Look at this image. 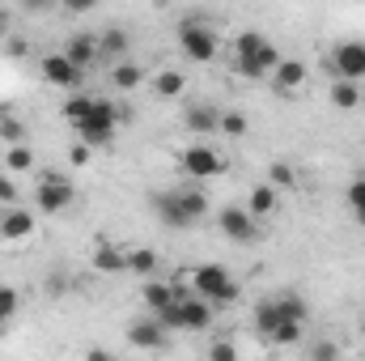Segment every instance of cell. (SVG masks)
<instances>
[{"label": "cell", "instance_id": "obj_21", "mask_svg": "<svg viewBox=\"0 0 365 361\" xmlns=\"http://www.w3.org/2000/svg\"><path fill=\"white\" fill-rule=\"evenodd\" d=\"M128 272L153 280V272H158V251H153V247H132V251H128Z\"/></svg>", "mask_w": 365, "mask_h": 361}, {"label": "cell", "instance_id": "obj_13", "mask_svg": "<svg viewBox=\"0 0 365 361\" xmlns=\"http://www.w3.org/2000/svg\"><path fill=\"white\" fill-rule=\"evenodd\" d=\"M166 327L153 319V315H145V319H136V323H128V345L132 349H162L166 345Z\"/></svg>", "mask_w": 365, "mask_h": 361}, {"label": "cell", "instance_id": "obj_14", "mask_svg": "<svg viewBox=\"0 0 365 361\" xmlns=\"http://www.w3.org/2000/svg\"><path fill=\"white\" fill-rule=\"evenodd\" d=\"M145 306H149V315H162V310H170L179 298H187L179 285H170V280H145Z\"/></svg>", "mask_w": 365, "mask_h": 361}, {"label": "cell", "instance_id": "obj_25", "mask_svg": "<svg viewBox=\"0 0 365 361\" xmlns=\"http://www.w3.org/2000/svg\"><path fill=\"white\" fill-rule=\"evenodd\" d=\"M276 310H280V319H293V323H306V302L297 298V293H280V298H272Z\"/></svg>", "mask_w": 365, "mask_h": 361}, {"label": "cell", "instance_id": "obj_20", "mask_svg": "<svg viewBox=\"0 0 365 361\" xmlns=\"http://www.w3.org/2000/svg\"><path fill=\"white\" fill-rule=\"evenodd\" d=\"M140 81H145V73H140L132 60H119V64L110 68V86H115L119 93H132L136 86H140Z\"/></svg>", "mask_w": 365, "mask_h": 361}, {"label": "cell", "instance_id": "obj_2", "mask_svg": "<svg viewBox=\"0 0 365 361\" xmlns=\"http://www.w3.org/2000/svg\"><path fill=\"white\" fill-rule=\"evenodd\" d=\"M73 128H77V141H81V145L106 149V145L115 141V132H119V106H115L110 98H98V93H93V106L86 111V119H77Z\"/></svg>", "mask_w": 365, "mask_h": 361}, {"label": "cell", "instance_id": "obj_18", "mask_svg": "<svg viewBox=\"0 0 365 361\" xmlns=\"http://www.w3.org/2000/svg\"><path fill=\"white\" fill-rule=\"evenodd\" d=\"M276 208H280V191H276L272 183L251 187V200H247V213H251V217H272Z\"/></svg>", "mask_w": 365, "mask_h": 361}, {"label": "cell", "instance_id": "obj_34", "mask_svg": "<svg viewBox=\"0 0 365 361\" xmlns=\"http://www.w3.org/2000/svg\"><path fill=\"white\" fill-rule=\"evenodd\" d=\"M208 361H238L234 340H212V345H208Z\"/></svg>", "mask_w": 365, "mask_h": 361}, {"label": "cell", "instance_id": "obj_32", "mask_svg": "<svg viewBox=\"0 0 365 361\" xmlns=\"http://www.w3.org/2000/svg\"><path fill=\"white\" fill-rule=\"evenodd\" d=\"M297 340H302V323H293V319H284L272 332V345H297Z\"/></svg>", "mask_w": 365, "mask_h": 361}, {"label": "cell", "instance_id": "obj_15", "mask_svg": "<svg viewBox=\"0 0 365 361\" xmlns=\"http://www.w3.org/2000/svg\"><path fill=\"white\" fill-rule=\"evenodd\" d=\"M64 60L86 73L93 60H98V39H93V34H73V39L64 43Z\"/></svg>", "mask_w": 365, "mask_h": 361}, {"label": "cell", "instance_id": "obj_8", "mask_svg": "<svg viewBox=\"0 0 365 361\" xmlns=\"http://www.w3.org/2000/svg\"><path fill=\"white\" fill-rule=\"evenodd\" d=\"M331 68H336V81H353V86H361L365 81V43L361 39L340 43L336 56H331Z\"/></svg>", "mask_w": 365, "mask_h": 361}, {"label": "cell", "instance_id": "obj_36", "mask_svg": "<svg viewBox=\"0 0 365 361\" xmlns=\"http://www.w3.org/2000/svg\"><path fill=\"white\" fill-rule=\"evenodd\" d=\"M0 204H4V208L17 204V183H13V175H0Z\"/></svg>", "mask_w": 365, "mask_h": 361}, {"label": "cell", "instance_id": "obj_6", "mask_svg": "<svg viewBox=\"0 0 365 361\" xmlns=\"http://www.w3.org/2000/svg\"><path fill=\"white\" fill-rule=\"evenodd\" d=\"M179 171L187 179H217V175H225V158L212 145L195 141V145H187L179 153Z\"/></svg>", "mask_w": 365, "mask_h": 361}, {"label": "cell", "instance_id": "obj_10", "mask_svg": "<svg viewBox=\"0 0 365 361\" xmlns=\"http://www.w3.org/2000/svg\"><path fill=\"white\" fill-rule=\"evenodd\" d=\"M30 234H34V213H30V208L13 204V208L0 213V238H4V243H26Z\"/></svg>", "mask_w": 365, "mask_h": 361}, {"label": "cell", "instance_id": "obj_31", "mask_svg": "<svg viewBox=\"0 0 365 361\" xmlns=\"http://www.w3.org/2000/svg\"><path fill=\"white\" fill-rule=\"evenodd\" d=\"M349 208H353V217L365 225V179L349 183Z\"/></svg>", "mask_w": 365, "mask_h": 361}, {"label": "cell", "instance_id": "obj_1", "mask_svg": "<svg viewBox=\"0 0 365 361\" xmlns=\"http://www.w3.org/2000/svg\"><path fill=\"white\" fill-rule=\"evenodd\" d=\"M234 56H238V73L242 77H272L276 68H280V51L272 47V39L259 34V30L238 34Z\"/></svg>", "mask_w": 365, "mask_h": 361}, {"label": "cell", "instance_id": "obj_37", "mask_svg": "<svg viewBox=\"0 0 365 361\" xmlns=\"http://www.w3.org/2000/svg\"><path fill=\"white\" fill-rule=\"evenodd\" d=\"M90 158H93V149L90 145H81V141L68 149V162H73V166H90Z\"/></svg>", "mask_w": 365, "mask_h": 361}, {"label": "cell", "instance_id": "obj_11", "mask_svg": "<svg viewBox=\"0 0 365 361\" xmlns=\"http://www.w3.org/2000/svg\"><path fill=\"white\" fill-rule=\"evenodd\" d=\"M43 77H47V86H56V90H77L81 86V68H73L68 60H64V51H56V56H47L43 60Z\"/></svg>", "mask_w": 365, "mask_h": 361}, {"label": "cell", "instance_id": "obj_7", "mask_svg": "<svg viewBox=\"0 0 365 361\" xmlns=\"http://www.w3.org/2000/svg\"><path fill=\"white\" fill-rule=\"evenodd\" d=\"M73 200H77V187H73V179H64V175H43V179H38L34 204H38L43 213H64Z\"/></svg>", "mask_w": 365, "mask_h": 361}, {"label": "cell", "instance_id": "obj_29", "mask_svg": "<svg viewBox=\"0 0 365 361\" xmlns=\"http://www.w3.org/2000/svg\"><path fill=\"white\" fill-rule=\"evenodd\" d=\"M268 183H272L276 191H280V187L289 191V187L297 183V175H293V166H284V162H272V166H268Z\"/></svg>", "mask_w": 365, "mask_h": 361}, {"label": "cell", "instance_id": "obj_28", "mask_svg": "<svg viewBox=\"0 0 365 361\" xmlns=\"http://www.w3.org/2000/svg\"><path fill=\"white\" fill-rule=\"evenodd\" d=\"M221 136H247V115H238V111H221V128H217Z\"/></svg>", "mask_w": 365, "mask_h": 361}, {"label": "cell", "instance_id": "obj_30", "mask_svg": "<svg viewBox=\"0 0 365 361\" xmlns=\"http://www.w3.org/2000/svg\"><path fill=\"white\" fill-rule=\"evenodd\" d=\"M93 106V93H77V98H68L64 102V115H68V123H77V119H86V111Z\"/></svg>", "mask_w": 365, "mask_h": 361}, {"label": "cell", "instance_id": "obj_3", "mask_svg": "<svg viewBox=\"0 0 365 361\" xmlns=\"http://www.w3.org/2000/svg\"><path fill=\"white\" fill-rule=\"evenodd\" d=\"M153 213L166 221V225H195L204 213H208V195L204 191H158L153 195Z\"/></svg>", "mask_w": 365, "mask_h": 361}, {"label": "cell", "instance_id": "obj_40", "mask_svg": "<svg viewBox=\"0 0 365 361\" xmlns=\"http://www.w3.org/2000/svg\"><path fill=\"white\" fill-rule=\"evenodd\" d=\"M361 336H365V319H361Z\"/></svg>", "mask_w": 365, "mask_h": 361}, {"label": "cell", "instance_id": "obj_12", "mask_svg": "<svg viewBox=\"0 0 365 361\" xmlns=\"http://www.w3.org/2000/svg\"><path fill=\"white\" fill-rule=\"evenodd\" d=\"M182 128H187L191 136H212V132L221 128V111L208 106V102H191V106L182 111Z\"/></svg>", "mask_w": 365, "mask_h": 361}, {"label": "cell", "instance_id": "obj_27", "mask_svg": "<svg viewBox=\"0 0 365 361\" xmlns=\"http://www.w3.org/2000/svg\"><path fill=\"white\" fill-rule=\"evenodd\" d=\"M98 51H106V56H123V51H128V34H123V30H102Z\"/></svg>", "mask_w": 365, "mask_h": 361}, {"label": "cell", "instance_id": "obj_24", "mask_svg": "<svg viewBox=\"0 0 365 361\" xmlns=\"http://www.w3.org/2000/svg\"><path fill=\"white\" fill-rule=\"evenodd\" d=\"M331 102H336L340 111H357V106H361V86H353V81H336V86H331Z\"/></svg>", "mask_w": 365, "mask_h": 361}, {"label": "cell", "instance_id": "obj_39", "mask_svg": "<svg viewBox=\"0 0 365 361\" xmlns=\"http://www.w3.org/2000/svg\"><path fill=\"white\" fill-rule=\"evenodd\" d=\"M4 323H9V319H4V315H0V327H4Z\"/></svg>", "mask_w": 365, "mask_h": 361}, {"label": "cell", "instance_id": "obj_9", "mask_svg": "<svg viewBox=\"0 0 365 361\" xmlns=\"http://www.w3.org/2000/svg\"><path fill=\"white\" fill-rule=\"evenodd\" d=\"M217 221H221V234L230 238V243H255L259 238V225H255V217L247 213V208H238V204H230V208H221L217 213Z\"/></svg>", "mask_w": 365, "mask_h": 361}, {"label": "cell", "instance_id": "obj_19", "mask_svg": "<svg viewBox=\"0 0 365 361\" xmlns=\"http://www.w3.org/2000/svg\"><path fill=\"white\" fill-rule=\"evenodd\" d=\"M153 93H158V98H182V93H187V73H182V68H158Z\"/></svg>", "mask_w": 365, "mask_h": 361}, {"label": "cell", "instance_id": "obj_38", "mask_svg": "<svg viewBox=\"0 0 365 361\" xmlns=\"http://www.w3.org/2000/svg\"><path fill=\"white\" fill-rule=\"evenodd\" d=\"M81 361H110V353H106V349H90Z\"/></svg>", "mask_w": 365, "mask_h": 361}, {"label": "cell", "instance_id": "obj_16", "mask_svg": "<svg viewBox=\"0 0 365 361\" xmlns=\"http://www.w3.org/2000/svg\"><path fill=\"white\" fill-rule=\"evenodd\" d=\"M93 272H106V276L128 272V251H119L110 238H102V243L93 247Z\"/></svg>", "mask_w": 365, "mask_h": 361}, {"label": "cell", "instance_id": "obj_5", "mask_svg": "<svg viewBox=\"0 0 365 361\" xmlns=\"http://www.w3.org/2000/svg\"><path fill=\"white\" fill-rule=\"evenodd\" d=\"M179 47L191 64H208V60H217L221 39H217V30L204 26V21H182L179 26Z\"/></svg>", "mask_w": 365, "mask_h": 361}, {"label": "cell", "instance_id": "obj_23", "mask_svg": "<svg viewBox=\"0 0 365 361\" xmlns=\"http://www.w3.org/2000/svg\"><path fill=\"white\" fill-rule=\"evenodd\" d=\"M0 136H4V145H9V149L26 141V123H21L17 115H9V106H0Z\"/></svg>", "mask_w": 365, "mask_h": 361}, {"label": "cell", "instance_id": "obj_35", "mask_svg": "<svg viewBox=\"0 0 365 361\" xmlns=\"http://www.w3.org/2000/svg\"><path fill=\"white\" fill-rule=\"evenodd\" d=\"M310 361H340V349H336L331 340H319V345L310 349Z\"/></svg>", "mask_w": 365, "mask_h": 361}, {"label": "cell", "instance_id": "obj_22", "mask_svg": "<svg viewBox=\"0 0 365 361\" xmlns=\"http://www.w3.org/2000/svg\"><path fill=\"white\" fill-rule=\"evenodd\" d=\"M280 323H284V319H280L276 302H272V298H264V302L255 306V327H259V336H268V340H272V332L280 327Z\"/></svg>", "mask_w": 365, "mask_h": 361}, {"label": "cell", "instance_id": "obj_4", "mask_svg": "<svg viewBox=\"0 0 365 361\" xmlns=\"http://www.w3.org/2000/svg\"><path fill=\"white\" fill-rule=\"evenodd\" d=\"M191 289H195V298H204L212 310L238 302V280L230 276V268H221V264H200V268L191 272Z\"/></svg>", "mask_w": 365, "mask_h": 361}, {"label": "cell", "instance_id": "obj_26", "mask_svg": "<svg viewBox=\"0 0 365 361\" xmlns=\"http://www.w3.org/2000/svg\"><path fill=\"white\" fill-rule=\"evenodd\" d=\"M4 171H13V175H21V171H34V153H30L26 145H13V149L4 153Z\"/></svg>", "mask_w": 365, "mask_h": 361}, {"label": "cell", "instance_id": "obj_33", "mask_svg": "<svg viewBox=\"0 0 365 361\" xmlns=\"http://www.w3.org/2000/svg\"><path fill=\"white\" fill-rule=\"evenodd\" d=\"M17 306H21V293H17L13 285H0V315H4V319H13V315H17Z\"/></svg>", "mask_w": 365, "mask_h": 361}, {"label": "cell", "instance_id": "obj_17", "mask_svg": "<svg viewBox=\"0 0 365 361\" xmlns=\"http://www.w3.org/2000/svg\"><path fill=\"white\" fill-rule=\"evenodd\" d=\"M306 77H310V68H306L302 60H280V68L272 73V81H276L280 93H297L306 86Z\"/></svg>", "mask_w": 365, "mask_h": 361}]
</instances>
